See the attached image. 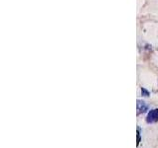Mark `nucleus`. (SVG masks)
<instances>
[{"instance_id": "obj_1", "label": "nucleus", "mask_w": 158, "mask_h": 148, "mask_svg": "<svg viewBox=\"0 0 158 148\" xmlns=\"http://www.w3.org/2000/svg\"><path fill=\"white\" fill-rule=\"evenodd\" d=\"M146 121L148 123H154L158 121V109L151 110L146 117Z\"/></svg>"}, {"instance_id": "obj_2", "label": "nucleus", "mask_w": 158, "mask_h": 148, "mask_svg": "<svg viewBox=\"0 0 158 148\" xmlns=\"http://www.w3.org/2000/svg\"><path fill=\"white\" fill-rule=\"evenodd\" d=\"M148 106L145 102L143 101H137V115H140V113H144L145 111H147Z\"/></svg>"}, {"instance_id": "obj_3", "label": "nucleus", "mask_w": 158, "mask_h": 148, "mask_svg": "<svg viewBox=\"0 0 158 148\" xmlns=\"http://www.w3.org/2000/svg\"><path fill=\"white\" fill-rule=\"evenodd\" d=\"M141 93H142V95H143V96H145V97L149 96V92L146 91L144 88H141Z\"/></svg>"}, {"instance_id": "obj_4", "label": "nucleus", "mask_w": 158, "mask_h": 148, "mask_svg": "<svg viewBox=\"0 0 158 148\" xmlns=\"http://www.w3.org/2000/svg\"><path fill=\"white\" fill-rule=\"evenodd\" d=\"M139 142H140V132H139V130H137V145L139 144Z\"/></svg>"}]
</instances>
